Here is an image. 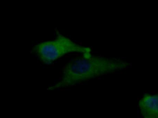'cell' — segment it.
I'll return each instance as SVG.
<instances>
[{
	"mask_svg": "<svg viewBox=\"0 0 158 118\" xmlns=\"http://www.w3.org/2000/svg\"><path fill=\"white\" fill-rule=\"evenodd\" d=\"M130 64L120 59L92 55L71 60L64 67L58 82L48 90H58L74 86L85 81L126 70Z\"/></svg>",
	"mask_w": 158,
	"mask_h": 118,
	"instance_id": "1",
	"label": "cell"
},
{
	"mask_svg": "<svg viewBox=\"0 0 158 118\" xmlns=\"http://www.w3.org/2000/svg\"><path fill=\"white\" fill-rule=\"evenodd\" d=\"M33 50L40 60L46 65L69 53H81L85 57L92 55L90 48L80 45L62 35H58L53 40L39 43Z\"/></svg>",
	"mask_w": 158,
	"mask_h": 118,
	"instance_id": "2",
	"label": "cell"
},
{
	"mask_svg": "<svg viewBox=\"0 0 158 118\" xmlns=\"http://www.w3.org/2000/svg\"><path fill=\"white\" fill-rule=\"evenodd\" d=\"M139 106L145 118H158V95L146 94L139 101Z\"/></svg>",
	"mask_w": 158,
	"mask_h": 118,
	"instance_id": "3",
	"label": "cell"
}]
</instances>
